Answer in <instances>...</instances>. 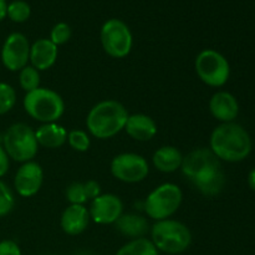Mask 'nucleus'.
<instances>
[{"label": "nucleus", "mask_w": 255, "mask_h": 255, "mask_svg": "<svg viewBox=\"0 0 255 255\" xmlns=\"http://www.w3.org/2000/svg\"><path fill=\"white\" fill-rule=\"evenodd\" d=\"M104 51L114 59H124L133 47V35L128 25L121 19H109L100 31Z\"/></svg>", "instance_id": "6e6552de"}, {"label": "nucleus", "mask_w": 255, "mask_h": 255, "mask_svg": "<svg viewBox=\"0 0 255 255\" xmlns=\"http://www.w3.org/2000/svg\"><path fill=\"white\" fill-rule=\"evenodd\" d=\"M209 149L219 161L241 162L252 151V138L247 129L236 122L221 124L212 131Z\"/></svg>", "instance_id": "f257e3e1"}, {"label": "nucleus", "mask_w": 255, "mask_h": 255, "mask_svg": "<svg viewBox=\"0 0 255 255\" xmlns=\"http://www.w3.org/2000/svg\"><path fill=\"white\" fill-rule=\"evenodd\" d=\"M248 184L253 191H255V168L252 169L248 174Z\"/></svg>", "instance_id": "72a5a7b5"}, {"label": "nucleus", "mask_w": 255, "mask_h": 255, "mask_svg": "<svg viewBox=\"0 0 255 255\" xmlns=\"http://www.w3.org/2000/svg\"><path fill=\"white\" fill-rule=\"evenodd\" d=\"M10 168V158L7 153L5 152L4 147L0 143V178L4 177L7 173Z\"/></svg>", "instance_id": "2f4dec72"}, {"label": "nucleus", "mask_w": 255, "mask_h": 255, "mask_svg": "<svg viewBox=\"0 0 255 255\" xmlns=\"http://www.w3.org/2000/svg\"><path fill=\"white\" fill-rule=\"evenodd\" d=\"M125 132L132 139L138 142H147L154 138L158 132L156 121L146 114H132L127 119Z\"/></svg>", "instance_id": "f3484780"}, {"label": "nucleus", "mask_w": 255, "mask_h": 255, "mask_svg": "<svg viewBox=\"0 0 255 255\" xmlns=\"http://www.w3.org/2000/svg\"><path fill=\"white\" fill-rule=\"evenodd\" d=\"M1 144L9 158L19 163L34 161L39 152L35 129L24 122L12 124L4 133Z\"/></svg>", "instance_id": "39448f33"}, {"label": "nucleus", "mask_w": 255, "mask_h": 255, "mask_svg": "<svg viewBox=\"0 0 255 255\" xmlns=\"http://www.w3.org/2000/svg\"><path fill=\"white\" fill-rule=\"evenodd\" d=\"M115 255H159V252L149 239L143 237L131 239L128 243L122 246Z\"/></svg>", "instance_id": "4be33fe9"}, {"label": "nucleus", "mask_w": 255, "mask_h": 255, "mask_svg": "<svg viewBox=\"0 0 255 255\" xmlns=\"http://www.w3.org/2000/svg\"><path fill=\"white\" fill-rule=\"evenodd\" d=\"M30 15H31V7L25 0H12L7 4L6 17H9L11 21L21 24L29 20Z\"/></svg>", "instance_id": "5701e85b"}, {"label": "nucleus", "mask_w": 255, "mask_h": 255, "mask_svg": "<svg viewBox=\"0 0 255 255\" xmlns=\"http://www.w3.org/2000/svg\"><path fill=\"white\" fill-rule=\"evenodd\" d=\"M191 183L203 196L214 197L223 191L226 186V176L222 171V167L218 166L197 176L196 178L192 179Z\"/></svg>", "instance_id": "a211bd4d"}, {"label": "nucleus", "mask_w": 255, "mask_h": 255, "mask_svg": "<svg viewBox=\"0 0 255 255\" xmlns=\"http://www.w3.org/2000/svg\"><path fill=\"white\" fill-rule=\"evenodd\" d=\"M0 255H22L21 249L16 242L11 239H5L0 242Z\"/></svg>", "instance_id": "c756f323"}, {"label": "nucleus", "mask_w": 255, "mask_h": 255, "mask_svg": "<svg viewBox=\"0 0 255 255\" xmlns=\"http://www.w3.org/2000/svg\"><path fill=\"white\" fill-rule=\"evenodd\" d=\"M65 196H66V201L69 202L70 204L85 206V203L89 202L82 182H72L71 184H69V186L66 187Z\"/></svg>", "instance_id": "bb28decb"}, {"label": "nucleus", "mask_w": 255, "mask_h": 255, "mask_svg": "<svg viewBox=\"0 0 255 255\" xmlns=\"http://www.w3.org/2000/svg\"><path fill=\"white\" fill-rule=\"evenodd\" d=\"M221 166V161L216 157V154L206 147L196 148L183 156V162L181 166V172L189 182L196 178L203 172L214 167Z\"/></svg>", "instance_id": "ddd939ff"}, {"label": "nucleus", "mask_w": 255, "mask_h": 255, "mask_svg": "<svg viewBox=\"0 0 255 255\" xmlns=\"http://www.w3.org/2000/svg\"><path fill=\"white\" fill-rule=\"evenodd\" d=\"M89 213L94 223L100 226L115 224L124 214V202L117 194L101 193L91 201Z\"/></svg>", "instance_id": "9b49d317"}, {"label": "nucleus", "mask_w": 255, "mask_h": 255, "mask_svg": "<svg viewBox=\"0 0 255 255\" xmlns=\"http://www.w3.org/2000/svg\"><path fill=\"white\" fill-rule=\"evenodd\" d=\"M57 56H59V47L46 37L37 39L30 46L29 62L40 72L51 69L56 64Z\"/></svg>", "instance_id": "4468645a"}, {"label": "nucleus", "mask_w": 255, "mask_h": 255, "mask_svg": "<svg viewBox=\"0 0 255 255\" xmlns=\"http://www.w3.org/2000/svg\"><path fill=\"white\" fill-rule=\"evenodd\" d=\"M35 137L39 147L55 149L60 148L67 142V129L59 122L41 124V126L35 129Z\"/></svg>", "instance_id": "6ab92c4d"}, {"label": "nucleus", "mask_w": 255, "mask_h": 255, "mask_svg": "<svg viewBox=\"0 0 255 255\" xmlns=\"http://www.w3.org/2000/svg\"><path fill=\"white\" fill-rule=\"evenodd\" d=\"M67 143L74 151L87 152L91 146V138L86 131L75 128L67 132Z\"/></svg>", "instance_id": "393cba45"}, {"label": "nucleus", "mask_w": 255, "mask_h": 255, "mask_svg": "<svg viewBox=\"0 0 255 255\" xmlns=\"http://www.w3.org/2000/svg\"><path fill=\"white\" fill-rule=\"evenodd\" d=\"M71 34L72 31L70 25L67 24V22L61 21L54 25V27H52L51 31H50L49 39L59 47L60 45L66 44V42L71 39Z\"/></svg>", "instance_id": "cd10ccee"}, {"label": "nucleus", "mask_w": 255, "mask_h": 255, "mask_svg": "<svg viewBox=\"0 0 255 255\" xmlns=\"http://www.w3.org/2000/svg\"><path fill=\"white\" fill-rule=\"evenodd\" d=\"M183 153L174 146H162L152 156V163L162 173H173L181 169Z\"/></svg>", "instance_id": "412c9836"}, {"label": "nucleus", "mask_w": 255, "mask_h": 255, "mask_svg": "<svg viewBox=\"0 0 255 255\" xmlns=\"http://www.w3.org/2000/svg\"><path fill=\"white\" fill-rule=\"evenodd\" d=\"M90 221L89 208L79 204H69L60 217V227L67 236H79L86 231Z\"/></svg>", "instance_id": "dca6fc26"}, {"label": "nucleus", "mask_w": 255, "mask_h": 255, "mask_svg": "<svg viewBox=\"0 0 255 255\" xmlns=\"http://www.w3.org/2000/svg\"><path fill=\"white\" fill-rule=\"evenodd\" d=\"M16 104V91L11 85L0 82V116L7 114Z\"/></svg>", "instance_id": "a878e982"}, {"label": "nucleus", "mask_w": 255, "mask_h": 255, "mask_svg": "<svg viewBox=\"0 0 255 255\" xmlns=\"http://www.w3.org/2000/svg\"><path fill=\"white\" fill-rule=\"evenodd\" d=\"M25 112L41 124L59 122L65 114V101L59 92L47 87H37L26 92L22 100Z\"/></svg>", "instance_id": "7ed1b4c3"}, {"label": "nucleus", "mask_w": 255, "mask_h": 255, "mask_svg": "<svg viewBox=\"0 0 255 255\" xmlns=\"http://www.w3.org/2000/svg\"><path fill=\"white\" fill-rule=\"evenodd\" d=\"M19 85L26 92L34 91L40 87V71H37L31 65H26L19 71Z\"/></svg>", "instance_id": "b1692460"}, {"label": "nucleus", "mask_w": 255, "mask_h": 255, "mask_svg": "<svg viewBox=\"0 0 255 255\" xmlns=\"http://www.w3.org/2000/svg\"><path fill=\"white\" fill-rule=\"evenodd\" d=\"M44 183V169L36 161L21 163L14 177V188L20 197L30 198L39 193Z\"/></svg>", "instance_id": "f8f14e48"}, {"label": "nucleus", "mask_w": 255, "mask_h": 255, "mask_svg": "<svg viewBox=\"0 0 255 255\" xmlns=\"http://www.w3.org/2000/svg\"><path fill=\"white\" fill-rule=\"evenodd\" d=\"M6 10H7L6 0H0V22L6 17Z\"/></svg>", "instance_id": "473e14b6"}, {"label": "nucleus", "mask_w": 255, "mask_h": 255, "mask_svg": "<svg viewBox=\"0 0 255 255\" xmlns=\"http://www.w3.org/2000/svg\"><path fill=\"white\" fill-rule=\"evenodd\" d=\"M209 112L221 124L234 122L239 115V104L228 91H217L209 100Z\"/></svg>", "instance_id": "2eb2a0df"}, {"label": "nucleus", "mask_w": 255, "mask_h": 255, "mask_svg": "<svg viewBox=\"0 0 255 255\" xmlns=\"http://www.w3.org/2000/svg\"><path fill=\"white\" fill-rule=\"evenodd\" d=\"M129 114L117 100H102L90 110L86 116L89 134L97 139H109L124 131Z\"/></svg>", "instance_id": "f03ea898"}, {"label": "nucleus", "mask_w": 255, "mask_h": 255, "mask_svg": "<svg viewBox=\"0 0 255 255\" xmlns=\"http://www.w3.org/2000/svg\"><path fill=\"white\" fill-rule=\"evenodd\" d=\"M183 201V192L174 183H162L144 199V213L154 222L168 219L177 213Z\"/></svg>", "instance_id": "423d86ee"}, {"label": "nucleus", "mask_w": 255, "mask_h": 255, "mask_svg": "<svg viewBox=\"0 0 255 255\" xmlns=\"http://www.w3.org/2000/svg\"><path fill=\"white\" fill-rule=\"evenodd\" d=\"M84 188H85V192H86L87 199H89L90 202L102 193L101 184H100L97 181H95V179H89V181L84 182Z\"/></svg>", "instance_id": "7c9ffc66"}, {"label": "nucleus", "mask_w": 255, "mask_h": 255, "mask_svg": "<svg viewBox=\"0 0 255 255\" xmlns=\"http://www.w3.org/2000/svg\"><path fill=\"white\" fill-rule=\"evenodd\" d=\"M194 70L203 84L211 87H222L228 82L231 66L224 55L213 49H204L194 60Z\"/></svg>", "instance_id": "0eeeda50"}, {"label": "nucleus", "mask_w": 255, "mask_h": 255, "mask_svg": "<svg viewBox=\"0 0 255 255\" xmlns=\"http://www.w3.org/2000/svg\"><path fill=\"white\" fill-rule=\"evenodd\" d=\"M156 249L162 253L176 255L186 252L192 244V233L188 227L177 219L158 221L149 229Z\"/></svg>", "instance_id": "20e7f679"}, {"label": "nucleus", "mask_w": 255, "mask_h": 255, "mask_svg": "<svg viewBox=\"0 0 255 255\" xmlns=\"http://www.w3.org/2000/svg\"><path fill=\"white\" fill-rule=\"evenodd\" d=\"M29 39L21 32H11L6 36L1 46V62L4 67L9 71L19 72L22 67L29 65L30 57Z\"/></svg>", "instance_id": "9d476101"}, {"label": "nucleus", "mask_w": 255, "mask_h": 255, "mask_svg": "<svg viewBox=\"0 0 255 255\" xmlns=\"http://www.w3.org/2000/svg\"><path fill=\"white\" fill-rule=\"evenodd\" d=\"M15 206V198L11 189L0 179V218L7 216Z\"/></svg>", "instance_id": "c85d7f7f"}, {"label": "nucleus", "mask_w": 255, "mask_h": 255, "mask_svg": "<svg viewBox=\"0 0 255 255\" xmlns=\"http://www.w3.org/2000/svg\"><path fill=\"white\" fill-rule=\"evenodd\" d=\"M117 231L129 239L143 238L149 232V223L142 214L124 213L115 223Z\"/></svg>", "instance_id": "aec40b11"}, {"label": "nucleus", "mask_w": 255, "mask_h": 255, "mask_svg": "<svg viewBox=\"0 0 255 255\" xmlns=\"http://www.w3.org/2000/svg\"><path fill=\"white\" fill-rule=\"evenodd\" d=\"M110 172L117 181L134 184L147 178L149 173V164L141 154L125 152L112 158L110 163Z\"/></svg>", "instance_id": "1a4fd4ad"}]
</instances>
